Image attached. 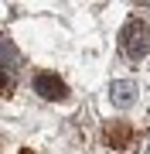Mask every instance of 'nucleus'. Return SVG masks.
<instances>
[{
  "instance_id": "1",
  "label": "nucleus",
  "mask_w": 150,
  "mask_h": 154,
  "mask_svg": "<svg viewBox=\"0 0 150 154\" xmlns=\"http://www.w3.org/2000/svg\"><path fill=\"white\" fill-rule=\"evenodd\" d=\"M119 48H123V55H126L130 62H140L150 51V24L140 21V17L126 21L123 31H119Z\"/></svg>"
},
{
  "instance_id": "2",
  "label": "nucleus",
  "mask_w": 150,
  "mask_h": 154,
  "mask_svg": "<svg viewBox=\"0 0 150 154\" xmlns=\"http://www.w3.org/2000/svg\"><path fill=\"white\" fill-rule=\"evenodd\" d=\"M34 93L45 96V99H65L68 96V86L61 82L58 75H51V72H41V75L34 79Z\"/></svg>"
},
{
  "instance_id": "3",
  "label": "nucleus",
  "mask_w": 150,
  "mask_h": 154,
  "mask_svg": "<svg viewBox=\"0 0 150 154\" xmlns=\"http://www.w3.org/2000/svg\"><path fill=\"white\" fill-rule=\"evenodd\" d=\"M109 99L116 106H130L137 99V82L133 79H116V82H109Z\"/></svg>"
},
{
  "instance_id": "4",
  "label": "nucleus",
  "mask_w": 150,
  "mask_h": 154,
  "mask_svg": "<svg viewBox=\"0 0 150 154\" xmlns=\"http://www.w3.org/2000/svg\"><path fill=\"white\" fill-rule=\"evenodd\" d=\"M102 137H106V144H109V147L123 151V147L130 144V137H133V127H130V123H123V120H116V123H109V127H106V134H102Z\"/></svg>"
},
{
  "instance_id": "5",
  "label": "nucleus",
  "mask_w": 150,
  "mask_h": 154,
  "mask_svg": "<svg viewBox=\"0 0 150 154\" xmlns=\"http://www.w3.org/2000/svg\"><path fill=\"white\" fill-rule=\"evenodd\" d=\"M10 72H7V69H0V93H10Z\"/></svg>"
},
{
  "instance_id": "6",
  "label": "nucleus",
  "mask_w": 150,
  "mask_h": 154,
  "mask_svg": "<svg viewBox=\"0 0 150 154\" xmlns=\"http://www.w3.org/2000/svg\"><path fill=\"white\" fill-rule=\"evenodd\" d=\"M21 154H34V151H21Z\"/></svg>"
}]
</instances>
